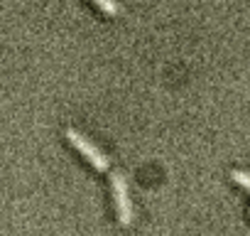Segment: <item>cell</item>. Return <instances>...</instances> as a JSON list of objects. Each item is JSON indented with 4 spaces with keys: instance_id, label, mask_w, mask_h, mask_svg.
Instances as JSON below:
<instances>
[{
    "instance_id": "4",
    "label": "cell",
    "mask_w": 250,
    "mask_h": 236,
    "mask_svg": "<svg viewBox=\"0 0 250 236\" xmlns=\"http://www.w3.org/2000/svg\"><path fill=\"white\" fill-rule=\"evenodd\" d=\"M93 3H96L105 15H118V13H120V5L115 3V0H93Z\"/></svg>"
},
{
    "instance_id": "3",
    "label": "cell",
    "mask_w": 250,
    "mask_h": 236,
    "mask_svg": "<svg viewBox=\"0 0 250 236\" xmlns=\"http://www.w3.org/2000/svg\"><path fill=\"white\" fill-rule=\"evenodd\" d=\"M230 177H233V182H235V185H240L243 189H248V192H250V172H245V170H233V172H230Z\"/></svg>"
},
{
    "instance_id": "2",
    "label": "cell",
    "mask_w": 250,
    "mask_h": 236,
    "mask_svg": "<svg viewBox=\"0 0 250 236\" xmlns=\"http://www.w3.org/2000/svg\"><path fill=\"white\" fill-rule=\"evenodd\" d=\"M66 138H69V143L98 170V172H108V167H110V160L105 158V153L101 150V148H96V143H91L86 136H81L79 131H74V128H69L66 131Z\"/></svg>"
},
{
    "instance_id": "1",
    "label": "cell",
    "mask_w": 250,
    "mask_h": 236,
    "mask_svg": "<svg viewBox=\"0 0 250 236\" xmlns=\"http://www.w3.org/2000/svg\"><path fill=\"white\" fill-rule=\"evenodd\" d=\"M110 189H113V204H115V214L118 221L123 226L133 224V202H130V192H128V180L123 172L113 170L110 172Z\"/></svg>"
}]
</instances>
